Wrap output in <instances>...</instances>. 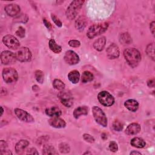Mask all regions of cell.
Returning a JSON list of instances; mask_svg holds the SVG:
<instances>
[{
	"mask_svg": "<svg viewBox=\"0 0 155 155\" xmlns=\"http://www.w3.org/2000/svg\"><path fill=\"white\" fill-rule=\"evenodd\" d=\"M124 56L128 64L132 68L136 67L141 61L140 52L134 48H126L124 51Z\"/></svg>",
	"mask_w": 155,
	"mask_h": 155,
	"instance_id": "1",
	"label": "cell"
},
{
	"mask_svg": "<svg viewBox=\"0 0 155 155\" xmlns=\"http://www.w3.org/2000/svg\"><path fill=\"white\" fill-rule=\"evenodd\" d=\"M84 2V1L82 0H74L72 1L68 7L65 12L67 18L69 20L74 19L79 13Z\"/></svg>",
	"mask_w": 155,
	"mask_h": 155,
	"instance_id": "2",
	"label": "cell"
},
{
	"mask_svg": "<svg viewBox=\"0 0 155 155\" xmlns=\"http://www.w3.org/2000/svg\"><path fill=\"white\" fill-rule=\"evenodd\" d=\"M108 22H103L97 24H93L90 26L87 32V36L89 39H93L94 37L104 33L108 27Z\"/></svg>",
	"mask_w": 155,
	"mask_h": 155,
	"instance_id": "3",
	"label": "cell"
},
{
	"mask_svg": "<svg viewBox=\"0 0 155 155\" xmlns=\"http://www.w3.org/2000/svg\"><path fill=\"white\" fill-rule=\"evenodd\" d=\"M92 113L95 121L98 124L104 127H107V117L101 108L97 106H94L92 108Z\"/></svg>",
	"mask_w": 155,
	"mask_h": 155,
	"instance_id": "4",
	"label": "cell"
},
{
	"mask_svg": "<svg viewBox=\"0 0 155 155\" xmlns=\"http://www.w3.org/2000/svg\"><path fill=\"white\" fill-rule=\"evenodd\" d=\"M3 80L7 84H12L15 82L18 78L17 71L13 68H5L2 73Z\"/></svg>",
	"mask_w": 155,
	"mask_h": 155,
	"instance_id": "5",
	"label": "cell"
},
{
	"mask_svg": "<svg viewBox=\"0 0 155 155\" xmlns=\"http://www.w3.org/2000/svg\"><path fill=\"white\" fill-rule=\"evenodd\" d=\"M97 99L99 103L105 107H110L114 103V97L107 91H102L97 95Z\"/></svg>",
	"mask_w": 155,
	"mask_h": 155,
	"instance_id": "6",
	"label": "cell"
},
{
	"mask_svg": "<svg viewBox=\"0 0 155 155\" xmlns=\"http://www.w3.org/2000/svg\"><path fill=\"white\" fill-rule=\"evenodd\" d=\"M16 56L18 61L20 62H28L31 59V52L27 47H21L16 53Z\"/></svg>",
	"mask_w": 155,
	"mask_h": 155,
	"instance_id": "7",
	"label": "cell"
},
{
	"mask_svg": "<svg viewBox=\"0 0 155 155\" xmlns=\"http://www.w3.org/2000/svg\"><path fill=\"white\" fill-rule=\"evenodd\" d=\"M61 103L66 107H71L73 104V97L71 94L67 91H61L58 94Z\"/></svg>",
	"mask_w": 155,
	"mask_h": 155,
	"instance_id": "8",
	"label": "cell"
},
{
	"mask_svg": "<svg viewBox=\"0 0 155 155\" xmlns=\"http://www.w3.org/2000/svg\"><path fill=\"white\" fill-rule=\"evenodd\" d=\"M2 42L8 48L13 50H16L20 46V42L18 39L11 35L4 36L2 38Z\"/></svg>",
	"mask_w": 155,
	"mask_h": 155,
	"instance_id": "9",
	"label": "cell"
},
{
	"mask_svg": "<svg viewBox=\"0 0 155 155\" xmlns=\"http://www.w3.org/2000/svg\"><path fill=\"white\" fill-rule=\"evenodd\" d=\"M14 112L16 117L21 121L28 122V123L33 122L35 121V119L33 117V116L29 113H28L27 111L22 109L18 108H15Z\"/></svg>",
	"mask_w": 155,
	"mask_h": 155,
	"instance_id": "10",
	"label": "cell"
},
{
	"mask_svg": "<svg viewBox=\"0 0 155 155\" xmlns=\"http://www.w3.org/2000/svg\"><path fill=\"white\" fill-rule=\"evenodd\" d=\"M17 60L16 54L13 52L5 50L3 51L1 54V61L4 65H9L13 64Z\"/></svg>",
	"mask_w": 155,
	"mask_h": 155,
	"instance_id": "11",
	"label": "cell"
},
{
	"mask_svg": "<svg viewBox=\"0 0 155 155\" xmlns=\"http://www.w3.org/2000/svg\"><path fill=\"white\" fill-rule=\"evenodd\" d=\"M64 59L67 64L71 65H76L79 62V56L73 50L67 51L64 54Z\"/></svg>",
	"mask_w": 155,
	"mask_h": 155,
	"instance_id": "12",
	"label": "cell"
},
{
	"mask_svg": "<svg viewBox=\"0 0 155 155\" xmlns=\"http://www.w3.org/2000/svg\"><path fill=\"white\" fill-rule=\"evenodd\" d=\"M107 57L110 59H114L118 58L120 54L119 48L118 46L114 44L113 43L111 45H110L106 50Z\"/></svg>",
	"mask_w": 155,
	"mask_h": 155,
	"instance_id": "13",
	"label": "cell"
},
{
	"mask_svg": "<svg viewBox=\"0 0 155 155\" xmlns=\"http://www.w3.org/2000/svg\"><path fill=\"white\" fill-rule=\"evenodd\" d=\"M4 10L8 16L15 17L19 15L21 11V8L16 4H10L5 5Z\"/></svg>",
	"mask_w": 155,
	"mask_h": 155,
	"instance_id": "14",
	"label": "cell"
},
{
	"mask_svg": "<svg viewBox=\"0 0 155 155\" xmlns=\"http://www.w3.org/2000/svg\"><path fill=\"white\" fill-rule=\"evenodd\" d=\"M48 124L51 127L56 128H62L66 126V122L65 120L60 118L59 116L52 117L48 120Z\"/></svg>",
	"mask_w": 155,
	"mask_h": 155,
	"instance_id": "15",
	"label": "cell"
},
{
	"mask_svg": "<svg viewBox=\"0 0 155 155\" xmlns=\"http://www.w3.org/2000/svg\"><path fill=\"white\" fill-rule=\"evenodd\" d=\"M141 130V127L138 123L133 122L129 124L125 130V133L127 135H136L138 134Z\"/></svg>",
	"mask_w": 155,
	"mask_h": 155,
	"instance_id": "16",
	"label": "cell"
},
{
	"mask_svg": "<svg viewBox=\"0 0 155 155\" xmlns=\"http://www.w3.org/2000/svg\"><path fill=\"white\" fill-rule=\"evenodd\" d=\"M124 106L129 111L132 112H135L139 108V103L136 100L130 99L125 101Z\"/></svg>",
	"mask_w": 155,
	"mask_h": 155,
	"instance_id": "17",
	"label": "cell"
},
{
	"mask_svg": "<svg viewBox=\"0 0 155 155\" xmlns=\"http://www.w3.org/2000/svg\"><path fill=\"white\" fill-rule=\"evenodd\" d=\"M106 44V38L105 36H102L97 39L93 43L94 48L99 51H102Z\"/></svg>",
	"mask_w": 155,
	"mask_h": 155,
	"instance_id": "18",
	"label": "cell"
},
{
	"mask_svg": "<svg viewBox=\"0 0 155 155\" xmlns=\"http://www.w3.org/2000/svg\"><path fill=\"white\" fill-rule=\"evenodd\" d=\"M88 113V107L87 106H80L74 109L73 116L75 119H78L82 115H87Z\"/></svg>",
	"mask_w": 155,
	"mask_h": 155,
	"instance_id": "19",
	"label": "cell"
},
{
	"mask_svg": "<svg viewBox=\"0 0 155 155\" xmlns=\"http://www.w3.org/2000/svg\"><path fill=\"white\" fill-rule=\"evenodd\" d=\"M87 24V21L84 16H79L75 21V28L79 31H82L84 30Z\"/></svg>",
	"mask_w": 155,
	"mask_h": 155,
	"instance_id": "20",
	"label": "cell"
},
{
	"mask_svg": "<svg viewBox=\"0 0 155 155\" xmlns=\"http://www.w3.org/2000/svg\"><path fill=\"white\" fill-rule=\"evenodd\" d=\"M45 114L50 116V117H56V116H60L62 114V111L59 108L57 107H51L47 108L45 110Z\"/></svg>",
	"mask_w": 155,
	"mask_h": 155,
	"instance_id": "21",
	"label": "cell"
},
{
	"mask_svg": "<svg viewBox=\"0 0 155 155\" xmlns=\"http://www.w3.org/2000/svg\"><path fill=\"white\" fill-rule=\"evenodd\" d=\"M29 145V142L25 139H21L15 145V151L16 153L20 154Z\"/></svg>",
	"mask_w": 155,
	"mask_h": 155,
	"instance_id": "22",
	"label": "cell"
},
{
	"mask_svg": "<svg viewBox=\"0 0 155 155\" xmlns=\"http://www.w3.org/2000/svg\"><path fill=\"white\" fill-rule=\"evenodd\" d=\"M130 144L131 146L137 148H142L146 145V142L143 139L140 137H136L133 138L130 141Z\"/></svg>",
	"mask_w": 155,
	"mask_h": 155,
	"instance_id": "23",
	"label": "cell"
},
{
	"mask_svg": "<svg viewBox=\"0 0 155 155\" xmlns=\"http://www.w3.org/2000/svg\"><path fill=\"white\" fill-rule=\"evenodd\" d=\"M68 78L69 81L74 84L79 82L80 79V74L78 70L71 71L68 74Z\"/></svg>",
	"mask_w": 155,
	"mask_h": 155,
	"instance_id": "24",
	"label": "cell"
},
{
	"mask_svg": "<svg viewBox=\"0 0 155 155\" xmlns=\"http://www.w3.org/2000/svg\"><path fill=\"white\" fill-rule=\"evenodd\" d=\"M119 42L122 45H129L132 42V39L128 33H124L119 36Z\"/></svg>",
	"mask_w": 155,
	"mask_h": 155,
	"instance_id": "25",
	"label": "cell"
},
{
	"mask_svg": "<svg viewBox=\"0 0 155 155\" xmlns=\"http://www.w3.org/2000/svg\"><path fill=\"white\" fill-rule=\"evenodd\" d=\"M50 49L55 53H59L62 51V48L53 39H50L48 42Z\"/></svg>",
	"mask_w": 155,
	"mask_h": 155,
	"instance_id": "26",
	"label": "cell"
},
{
	"mask_svg": "<svg viewBox=\"0 0 155 155\" xmlns=\"http://www.w3.org/2000/svg\"><path fill=\"white\" fill-rule=\"evenodd\" d=\"M94 79V76L92 73L89 71H85L82 73L81 76V81L83 83H87L92 81Z\"/></svg>",
	"mask_w": 155,
	"mask_h": 155,
	"instance_id": "27",
	"label": "cell"
},
{
	"mask_svg": "<svg viewBox=\"0 0 155 155\" xmlns=\"http://www.w3.org/2000/svg\"><path fill=\"white\" fill-rule=\"evenodd\" d=\"M43 154H58V153L56 151L55 148L50 144L44 145L42 151Z\"/></svg>",
	"mask_w": 155,
	"mask_h": 155,
	"instance_id": "28",
	"label": "cell"
},
{
	"mask_svg": "<svg viewBox=\"0 0 155 155\" xmlns=\"http://www.w3.org/2000/svg\"><path fill=\"white\" fill-rule=\"evenodd\" d=\"M145 51H146L147 55L154 61V42L149 44L147 46Z\"/></svg>",
	"mask_w": 155,
	"mask_h": 155,
	"instance_id": "29",
	"label": "cell"
},
{
	"mask_svg": "<svg viewBox=\"0 0 155 155\" xmlns=\"http://www.w3.org/2000/svg\"><path fill=\"white\" fill-rule=\"evenodd\" d=\"M53 87L58 90H63L65 88L64 83L60 79H55L53 81Z\"/></svg>",
	"mask_w": 155,
	"mask_h": 155,
	"instance_id": "30",
	"label": "cell"
},
{
	"mask_svg": "<svg viewBox=\"0 0 155 155\" xmlns=\"http://www.w3.org/2000/svg\"><path fill=\"white\" fill-rule=\"evenodd\" d=\"M35 76L36 81L40 84H42L44 79V74L42 71L40 70H36L35 73Z\"/></svg>",
	"mask_w": 155,
	"mask_h": 155,
	"instance_id": "31",
	"label": "cell"
},
{
	"mask_svg": "<svg viewBox=\"0 0 155 155\" xmlns=\"http://www.w3.org/2000/svg\"><path fill=\"white\" fill-rule=\"evenodd\" d=\"M123 123L117 119L115 120L113 123V128L116 131H120L123 129Z\"/></svg>",
	"mask_w": 155,
	"mask_h": 155,
	"instance_id": "32",
	"label": "cell"
},
{
	"mask_svg": "<svg viewBox=\"0 0 155 155\" xmlns=\"http://www.w3.org/2000/svg\"><path fill=\"white\" fill-rule=\"evenodd\" d=\"M59 151L62 153H68L70 151V147L67 143H61L59 145Z\"/></svg>",
	"mask_w": 155,
	"mask_h": 155,
	"instance_id": "33",
	"label": "cell"
},
{
	"mask_svg": "<svg viewBox=\"0 0 155 155\" xmlns=\"http://www.w3.org/2000/svg\"><path fill=\"white\" fill-rule=\"evenodd\" d=\"M51 18L52 21L56 24V26H58V27H62V22L60 21V19L54 14L51 13Z\"/></svg>",
	"mask_w": 155,
	"mask_h": 155,
	"instance_id": "34",
	"label": "cell"
},
{
	"mask_svg": "<svg viewBox=\"0 0 155 155\" xmlns=\"http://www.w3.org/2000/svg\"><path fill=\"white\" fill-rule=\"evenodd\" d=\"M25 28L24 27H22V26H19L18 27V30L16 31L15 34H16V35H17L19 38H22L25 36Z\"/></svg>",
	"mask_w": 155,
	"mask_h": 155,
	"instance_id": "35",
	"label": "cell"
},
{
	"mask_svg": "<svg viewBox=\"0 0 155 155\" xmlns=\"http://www.w3.org/2000/svg\"><path fill=\"white\" fill-rule=\"evenodd\" d=\"M109 150L112 152H116L118 150V146L116 142L111 141L109 143Z\"/></svg>",
	"mask_w": 155,
	"mask_h": 155,
	"instance_id": "36",
	"label": "cell"
},
{
	"mask_svg": "<svg viewBox=\"0 0 155 155\" xmlns=\"http://www.w3.org/2000/svg\"><path fill=\"white\" fill-rule=\"evenodd\" d=\"M68 45L74 48H78L81 45V42L78 40H75V39H72L70 40L68 42Z\"/></svg>",
	"mask_w": 155,
	"mask_h": 155,
	"instance_id": "37",
	"label": "cell"
},
{
	"mask_svg": "<svg viewBox=\"0 0 155 155\" xmlns=\"http://www.w3.org/2000/svg\"><path fill=\"white\" fill-rule=\"evenodd\" d=\"M83 138L86 142H88L89 143H93L95 140L94 138L91 135L87 133L83 134Z\"/></svg>",
	"mask_w": 155,
	"mask_h": 155,
	"instance_id": "38",
	"label": "cell"
},
{
	"mask_svg": "<svg viewBox=\"0 0 155 155\" xmlns=\"http://www.w3.org/2000/svg\"><path fill=\"white\" fill-rule=\"evenodd\" d=\"M7 147V143L6 142H5L3 140H1L0 141V149H1V151H4L5 150L6 148Z\"/></svg>",
	"mask_w": 155,
	"mask_h": 155,
	"instance_id": "39",
	"label": "cell"
},
{
	"mask_svg": "<svg viewBox=\"0 0 155 155\" xmlns=\"http://www.w3.org/2000/svg\"><path fill=\"white\" fill-rule=\"evenodd\" d=\"M43 22L44 25L47 27V28L50 30L51 28V25L50 22L46 19V18H43Z\"/></svg>",
	"mask_w": 155,
	"mask_h": 155,
	"instance_id": "40",
	"label": "cell"
},
{
	"mask_svg": "<svg viewBox=\"0 0 155 155\" xmlns=\"http://www.w3.org/2000/svg\"><path fill=\"white\" fill-rule=\"evenodd\" d=\"M27 154H38V152L37 151L36 149L35 148H31L28 150Z\"/></svg>",
	"mask_w": 155,
	"mask_h": 155,
	"instance_id": "41",
	"label": "cell"
},
{
	"mask_svg": "<svg viewBox=\"0 0 155 155\" xmlns=\"http://www.w3.org/2000/svg\"><path fill=\"white\" fill-rule=\"evenodd\" d=\"M154 21H152L151 23H150V31L151 32V33L153 34V35H154Z\"/></svg>",
	"mask_w": 155,
	"mask_h": 155,
	"instance_id": "42",
	"label": "cell"
},
{
	"mask_svg": "<svg viewBox=\"0 0 155 155\" xmlns=\"http://www.w3.org/2000/svg\"><path fill=\"white\" fill-rule=\"evenodd\" d=\"M147 84H148V87H153L154 86V79H151L148 80V81L147 82Z\"/></svg>",
	"mask_w": 155,
	"mask_h": 155,
	"instance_id": "43",
	"label": "cell"
},
{
	"mask_svg": "<svg viewBox=\"0 0 155 155\" xmlns=\"http://www.w3.org/2000/svg\"><path fill=\"white\" fill-rule=\"evenodd\" d=\"M12 152L10 151V150H4V151H1V155H4V154H7V155H8V154H12Z\"/></svg>",
	"mask_w": 155,
	"mask_h": 155,
	"instance_id": "44",
	"label": "cell"
},
{
	"mask_svg": "<svg viewBox=\"0 0 155 155\" xmlns=\"http://www.w3.org/2000/svg\"><path fill=\"white\" fill-rule=\"evenodd\" d=\"M130 154H141V153L140 152H137V151H133L132 152L130 153Z\"/></svg>",
	"mask_w": 155,
	"mask_h": 155,
	"instance_id": "45",
	"label": "cell"
},
{
	"mask_svg": "<svg viewBox=\"0 0 155 155\" xmlns=\"http://www.w3.org/2000/svg\"><path fill=\"white\" fill-rule=\"evenodd\" d=\"M1 116H2V114L3 112H4V110H3V108H2V107H1Z\"/></svg>",
	"mask_w": 155,
	"mask_h": 155,
	"instance_id": "46",
	"label": "cell"
}]
</instances>
